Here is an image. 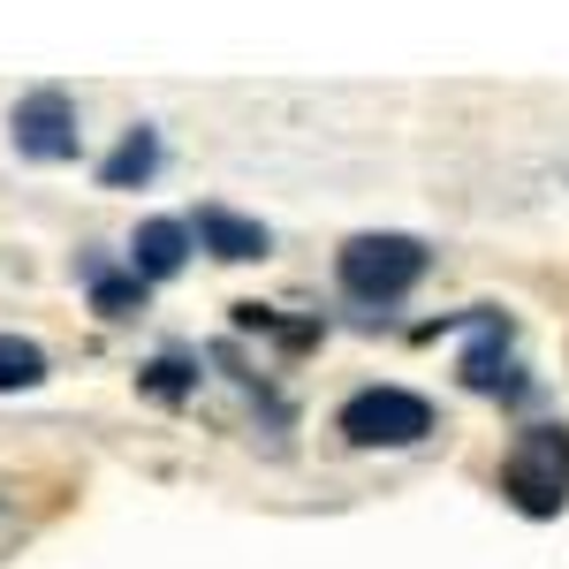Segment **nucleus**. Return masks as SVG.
<instances>
[{"mask_svg":"<svg viewBox=\"0 0 569 569\" xmlns=\"http://www.w3.org/2000/svg\"><path fill=\"white\" fill-rule=\"evenodd\" d=\"M426 259H433V251H426L418 236H350L342 259H335V273H342V297H350V305L388 311L426 281Z\"/></svg>","mask_w":569,"mask_h":569,"instance_id":"nucleus-1","label":"nucleus"},{"mask_svg":"<svg viewBox=\"0 0 569 569\" xmlns=\"http://www.w3.org/2000/svg\"><path fill=\"white\" fill-rule=\"evenodd\" d=\"M501 493L525 517H562L569 501V426H525L501 456Z\"/></svg>","mask_w":569,"mask_h":569,"instance_id":"nucleus-2","label":"nucleus"},{"mask_svg":"<svg viewBox=\"0 0 569 569\" xmlns=\"http://www.w3.org/2000/svg\"><path fill=\"white\" fill-rule=\"evenodd\" d=\"M335 433L350 440V448H418V440L433 433V402L410 388H365L342 402Z\"/></svg>","mask_w":569,"mask_h":569,"instance_id":"nucleus-3","label":"nucleus"},{"mask_svg":"<svg viewBox=\"0 0 569 569\" xmlns=\"http://www.w3.org/2000/svg\"><path fill=\"white\" fill-rule=\"evenodd\" d=\"M8 137H16V152L23 160H39V168H61V160H77V99L61 84H39L16 99V114H8Z\"/></svg>","mask_w":569,"mask_h":569,"instance_id":"nucleus-4","label":"nucleus"},{"mask_svg":"<svg viewBox=\"0 0 569 569\" xmlns=\"http://www.w3.org/2000/svg\"><path fill=\"white\" fill-rule=\"evenodd\" d=\"M190 228V243H206L220 266H251L273 251V236H266L259 220H243V213H228V206H198V220H182Z\"/></svg>","mask_w":569,"mask_h":569,"instance_id":"nucleus-5","label":"nucleus"},{"mask_svg":"<svg viewBox=\"0 0 569 569\" xmlns=\"http://www.w3.org/2000/svg\"><path fill=\"white\" fill-rule=\"evenodd\" d=\"M190 266V228L182 220H144L130 236V273L137 281H176Z\"/></svg>","mask_w":569,"mask_h":569,"instance_id":"nucleus-6","label":"nucleus"},{"mask_svg":"<svg viewBox=\"0 0 569 569\" xmlns=\"http://www.w3.org/2000/svg\"><path fill=\"white\" fill-rule=\"evenodd\" d=\"M152 176H160V130L137 122V130L99 160V190H137V182H152Z\"/></svg>","mask_w":569,"mask_h":569,"instance_id":"nucleus-7","label":"nucleus"},{"mask_svg":"<svg viewBox=\"0 0 569 569\" xmlns=\"http://www.w3.org/2000/svg\"><path fill=\"white\" fill-rule=\"evenodd\" d=\"M77 273H84L99 319H130V311H144V281H137V273H114L107 259H77Z\"/></svg>","mask_w":569,"mask_h":569,"instance_id":"nucleus-8","label":"nucleus"},{"mask_svg":"<svg viewBox=\"0 0 569 569\" xmlns=\"http://www.w3.org/2000/svg\"><path fill=\"white\" fill-rule=\"evenodd\" d=\"M479 335H486V342H479L471 357H463V388H479V395H501V388H509V372H517V365H509V319L493 311V319H486Z\"/></svg>","mask_w":569,"mask_h":569,"instance_id":"nucleus-9","label":"nucleus"},{"mask_svg":"<svg viewBox=\"0 0 569 569\" xmlns=\"http://www.w3.org/2000/svg\"><path fill=\"white\" fill-rule=\"evenodd\" d=\"M46 380V350L23 342V335H0V395L8 388H39Z\"/></svg>","mask_w":569,"mask_h":569,"instance_id":"nucleus-10","label":"nucleus"},{"mask_svg":"<svg viewBox=\"0 0 569 569\" xmlns=\"http://www.w3.org/2000/svg\"><path fill=\"white\" fill-rule=\"evenodd\" d=\"M144 388L160 395V402H182V395L198 388V357H190V350H160V357H152V372H144Z\"/></svg>","mask_w":569,"mask_h":569,"instance_id":"nucleus-11","label":"nucleus"}]
</instances>
